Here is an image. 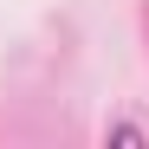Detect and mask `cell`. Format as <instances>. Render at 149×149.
I'll use <instances>...</instances> for the list:
<instances>
[{"label": "cell", "instance_id": "obj_1", "mask_svg": "<svg viewBox=\"0 0 149 149\" xmlns=\"http://www.w3.org/2000/svg\"><path fill=\"white\" fill-rule=\"evenodd\" d=\"M104 143H143V130H136V123H110Z\"/></svg>", "mask_w": 149, "mask_h": 149}]
</instances>
